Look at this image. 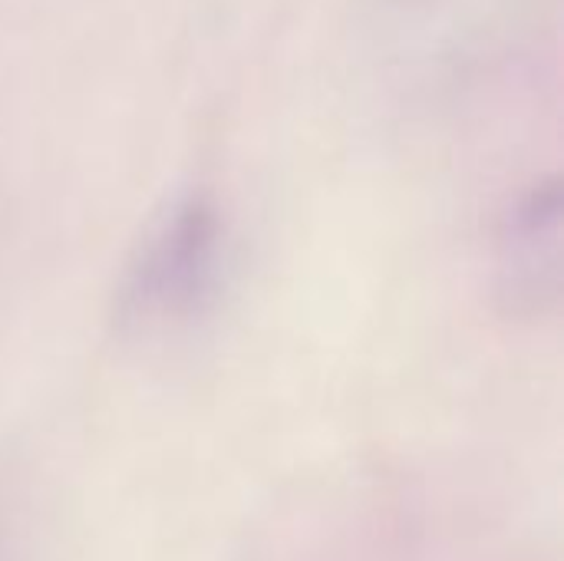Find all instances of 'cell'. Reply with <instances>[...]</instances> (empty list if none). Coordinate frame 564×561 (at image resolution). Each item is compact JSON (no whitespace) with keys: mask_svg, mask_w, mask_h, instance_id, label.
<instances>
[{"mask_svg":"<svg viewBox=\"0 0 564 561\" xmlns=\"http://www.w3.org/2000/svg\"><path fill=\"white\" fill-rule=\"evenodd\" d=\"M225 218L208 195H182L152 218L112 298L116 324L135 337L188 327L215 301L225 268Z\"/></svg>","mask_w":564,"mask_h":561,"instance_id":"obj_1","label":"cell"},{"mask_svg":"<svg viewBox=\"0 0 564 561\" xmlns=\"http://www.w3.org/2000/svg\"><path fill=\"white\" fill-rule=\"evenodd\" d=\"M564 284L562 182L542 179L506 212L496 235V288L519 317H545Z\"/></svg>","mask_w":564,"mask_h":561,"instance_id":"obj_2","label":"cell"}]
</instances>
